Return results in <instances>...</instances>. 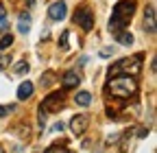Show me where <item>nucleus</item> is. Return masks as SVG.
Wrapping results in <instances>:
<instances>
[{
  "instance_id": "f257e3e1",
  "label": "nucleus",
  "mask_w": 157,
  "mask_h": 153,
  "mask_svg": "<svg viewBox=\"0 0 157 153\" xmlns=\"http://www.w3.org/2000/svg\"><path fill=\"white\" fill-rule=\"evenodd\" d=\"M135 11V0H120L113 11H111V18H109V31L116 33V31H122L129 22H131V15Z\"/></svg>"
},
{
  "instance_id": "f03ea898",
  "label": "nucleus",
  "mask_w": 157,
  "mask_h": 153,
  "mask_svg": "<svg viewBox=\"0 0 157 153\" xmlns=\"http://www.w3.org/2000/svg\"><path fill=\"white\" fill-rule=\"evenodd\" d=\"M107 88H109V94L116 99H129V96H135V92H137V83L129 74H113Z\"/></svg>"
},
{
  "instance_id": "7ed1b4c3",
  "label": "nucleus",
  "mask_w": 157,
  "mask_h": 153,
  "mask_svg": "<svg viewBox=\"0 0 157 153\" xmlns=\"http://www.w3.org/2000/svg\"><path fill=\"white\" fill-rule=\"evenodd\" d=\"M140 70H142V55H133V57H124V59L116 61L109 72H111V76L113 74H131V76H135V74H140Z\"/></svg>"
},
{
  "instance_id": "20e7f679",
  "label": "nucleus",
  "mask_w": 157,
  "mask_h": 153,
  "mask_svg": "<svg viewBox=\"0 0 157 153\" xmlns=\"http://www.w3.org/2000/svg\"><path fill=\"white\" fill-rule=\"evenodd\" d=\"M74 22L81 26L83 31H92L94 29V13H92V9H87V7L76 9L74 11Z\"/></svg>"
},
{
  "instance_id": "39448f33",
  "label": "nucleus",
  "mask_w": 157,
  "mask_h": 153,
  "mask_svg": "<svg viewBox=\"0 0 157 153\" xmlns=\"http://www.w3.org/2000/svg\"><path fill=\"white\" fill-rule=\"evenodd\" d=\"M90 127V116L87 114H78V116H74L70 120V129L74 136H81V133H85V129Z\"/></svg>"
},
{
  "instance_id": "423d86ee",
  "label": "nucleus",
  "mask_w": 157,
  "mask_h": 153,
  "mask_svg": "<svg viewBox=\"0 0 157 153\" xmlns=\"http://www.w3.org/2000/svg\"><path fill=\"white\" fill-rule=\"evenodd\" d=\"M61 103H63V94H59V92H52V94H48V96L44 99V103H42V109L48 114V112H55V109H59V107H61Z\"/></svg>"
},
{
  "instance_id": "0eeeda50",
  "label": "nucleus",
  "mask_w": 157,
  "mask_h": 153,
  "mask_svg": "<svg viewBox=\"0 0 157 153\" xmlns=\"http://www.w3.org/2000/svg\"><path fill=\"white\" fill-rule=\"evenodd\" d=\"M144 31L148 35H155L157 33V18H155V7L148 5L146 11H144Z\"/></svg>"
},
{
  "instance_id": "6e6552de",
  "label": "nucleus",
  "mask_w": 157,
  "mask_h": 153,
  "mask_svg": "<svg viewBox=\"0 0 157 153\" xmlns=\"http://www.w3.org/2000/svg\"><path fill=\"white\" fill-rule=\"evenodd\" d=\"M68 13V5H66V0H57V2H52L48 7V18L50 20H63Z\"/></svg>"
},
{
  "instance_id": "1a4fd4ad",
  "label": "nucleus",
  "mask_w": 157,
  "mask_h": 153,
  "mask_svg": "<svg viewBox=\"0 0 157 153\" xmlns=\"http://www.w3.org/2000/svg\"><path fill=\"white\" fill-rule=\"evenodd\" d=\"M61 81H63V88L70 90V88H76L78 83H81V76L76 74V70H68V72L63 74V79H61Z\"/></svg>"
},
{
  "instance_id": "9d476101",
  "label": "nucleus",
  "mask_w": 157,
  "mask_h": 153,
  "mask_svg": "<svg viewBox=\"0 0 157 153\" xmlns=\"http://www.w3.org/2000/svg\"><path fill=\"white\" fill-rule=\"evenodd\" d=\"M33 90H35V85H33L31 81H24V83H20V88H17V99H20V101H26V99H31Z\"/></svg>"
},
{
  "instance_id": "9b49d317",
  "label": "nucleus",
  "mask_w": 157,
  "mask_h": 153,
  "mask_svg": "<svg viewBox=\"0 0 157 153\" xmlns=\"http://www.w3.org/2000/svg\"><path fill=\"white\" fill-rule=\"evenodd\" d=\"M116 42L118 44H122V46H131L133 44V35L129 33V31H116Z\"/></svg>"
},
{
  "instance_id": "f8f14e48",
  "label": "nucleus",
  "mask_w": 157,
  "mask_h": 153,
  "mask_svg": "<svg viewBox=\"0 0 157 153\" xmlns=\"http://www.w3.org/2000/svg\"><path fill=\"white\" fill-rule=\"evenodd\" d=\"M17 31L22 33V35H26V33L31 31V15H29V13H22V15H20V22H17Z\"/></svg>"
},
{
  "instance_id": "ddd939ff",
  "label": "nucleus",
  "mask_w": 157,
  "mask_h": 153,
  "mask_svg": "<svg viewBox=\"0 0 157 153\" xmlns=\"http://www.w3.org/2000/svg\"><path fill=\"white\" fill-rule=\"evenodd\" d=\"M74 103H76V105H90V103H92V94H90V92H76Z\"/></svg>"
},
{
  "instance_id": "4468645a",
  "label": "nucleus",
  "mask_w": 157,
  "mask_h": 153,
  "mask_svg": "<svg viewBox=\"0 0 157 153\" xmlns=\"http://www.w3.org/2000/svg\"><path fill=\"white\" fill-rule=\"evenodd\" d=\"M11 64V55L9 53H0V70H7Z\"/></svg>"
},
{
  "instance_id": "2eb2a0df",
  "label": "nucleus",
  "mask_w": 157,
  "mask_h": 153,
  "mask_svg": "<svg viewBox=\"0 0 157 153\" xmlns=\"http://www.w3.org/2000/svg\"><path fill=\"white\" fill-rule=\"evenodd\" d=\"M11 44H13V35H9V33H7V35L2 37V40H0V50H5V48H9Z\"/></svg>"
},
{
  "instance_id": "dca6fc26",
  "label": "nucleus",
  "mask_w": 157,
  "mask_h": 153,
  "mask_svg": "<svg viewBox=\"0 0 157 153\" xmlns=\"http://www.w3.org/2000/svg\"><path fill=\"white\" fill-rule=\"evenodd\" d=\"M15 74H26L29 72V64L26 61H20V64H15V70H13Z\"/></svg>"
},
{
  "instance_id": "f3484780",
  "label": "nucleus",
  "mask_w": 157,
  "mask_h": 153,
  "mask_svg": "<svg viewBox=\"0 0 157 153\" xmlns=\"http://www.w3.org/2000/svg\"><path fill=\"white\" fill-rule=\"evenodd\" d=\"M113 53H116V48H113V46H105V48H103L101 53H98V55H101L103 59H109V57H111Z\"/></svg>"
},
{
  "instance_id": "a211bd4d",
  "label": "nucleus",
  "mask_w": 157,
  "mask_h": 153,
  "mask_svg": "<svg viewBox=\"0 0 157 153\" xmlns=\"http://www.w3.org/2000/svg\"><path fill=\"white\" fill-rule=\"evenodd\" d=\"M68 35H70V33H68V31H63V33H61V37H59V46H61L63 50L68 48Z\"/></svg>"
},
{
  "instance_id": "6ab92c4d",
  "label": "nucleus",
  "mask_w": 157,
  "mask_h": 153,
  "mask_svg": "<svg viewBox=\"0 0 157 153\" xmlns=\"http://www.w3.org/2000/svg\"><path fill=\"white\" fill-rule=\"evenodd\" d=\"M52 76H55L52 72H48V74H44V76H39V83H42V85H48V83L52 81Z\"/></svg>"
},
{
  "instance_id": "aec40b11",
  "label": "nucleus",
  "mask_w": 157,
  "mask_h": 153,
  "mask_svg": "<svg viewBox=\"0 0 157 153\" xmlns=\"http://www.w3.org/2000/svg\"><path fill=\"white\" fill-rule=\"evenodd\" d=\"M146 136H148V127H142L137 131V138H146Z\"/></svg>"
},
{
  "instance_id": "412c9836",
  "label": "nucleus",
  "mask_w": 157,
  "mask_h": 153,
  "mask_svg": "<svg viewBox=\"0 0 157 153\" xmlns=\"http://www.w3.org/2000/svg\"><path fill=\"white\" fill-rule=\"evenodd\" d=\"M63 127H66V125L59 120V123H55V125H52V131H63Z\"/></svg>"
},
{
  "instance_id": "4be33fe9",
  "label": "nucleus",
  "mask_w": 157,
  "mask_h": 153,
  "mask_svg": "<svg viewBox=\"0 0 157 153\" xmlns=\"http://www.w3.org/2000/svg\"><path fill=\"white\" fill-rule=\"evenodd\" d=\"M48 151H68V147H59V144H52V147H48Z\"/></svg>"
},
{
  "instance_id": "5701e85b",
  "label": "nucleus",
  "mask_w": 157,
  "mask_h": 153,
  "mask_svg": "<svg viewBox=\"0 0 157 153\" xmlns=\"http://www.w3.org/2000/svg\"><path fill=\"white\" fill-rule=\"evenodd\" d=\"M5 18H7V9H5L2 2H0V20H5Z\"/></svg>"
},
{
  "instance_id": "b1692460",
  "label": "nucleus",
  "mask_w": 157,
  "mask_h": 153,
  "mask_svg": "<svg viewBox=\"0 0 157 153\" xmlns=\"http://www.w3.org/2000/svg\"><path fill=\"white\" fill-rule=\"evenodd\" d=\"M7 112H11V107H2V105H0V118L7 116Z\"/></svg>"
},
{
  "instance_id": "393cba45",
  "label": "nucleus",
  "mask_w": 157,
  "mask_h": 153,
  "mask_svg": "<svg viewBox=\"0 0 157 153\" xmlns=\"http://www.w3.org/2000/svg\"><path fill=\"white\" fill-rule=\"evenodd\" d=\"M26 2H29V7H33V5H35V0H26Z\"/></svg>"
},
{
  "instance_id": "a878e982",
  "label": "nucleus",
  "mask_w": 157,
  "mask_h": 153,
  "mask_svg": "<svg viewBox=\"0 0 157 153\" xmlns=\"http://www.w3.org/2000/svg\"><path fill=\"white\" fill-rule=\"evenodd\" d=\"M0 151H2V147H0Z\"/></svg>"
}]
</instances>
